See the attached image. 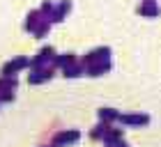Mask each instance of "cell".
<instances>
[{
	"label": "cell",
	"instance_id": "obj_7",
	"mask_svg": "<svg viewBox=\"0 0 161 147\" xmlns=\"http://www.w3.org/2000/svg\"><path fill=\"white\" fill-rule=\"evenodd\" d=\"M118 115H120V113H115L113 108H104V110H99V120H101V122H106V124H108V122H118Z\"/></svg>",
	"mask_w": 161,
	"mask_h": 147
},
{
	"label": "cell",
	"instance_id": "obj_5",
	"mask_svg": "<svg viewBox=\"0 0 161 147\" xmlns=\"http://www.w3.org/2000/svg\"><path fill=\"white\" fill-rule=\"evenodd\" d=\"M78 138H80L78 131H60V133L53 138V143L55 145H71V143H76Z\"/></svg>",
	"mask_w": 161,
	"mask_h": 147
},
{
	"label": "cell",
	"instance_id": "obj_3",
	"mask_svg": "<svg viewBox=\"0 0 161 147\" xmlns=\"http://www.w3.org/2000/svg\"><path fill=\"white\" fill-rule=\"evenodd\" d=\"M118 122L124 124V127H145V124H150V115H118Z\"/></svg>",
	"mask_w": 161,
	"mask_h": 147
},
{
	"label": "cell",
	"instance_id": "obj_1",
	"mask_svg": "<svg viewBox=\"0 0 161 147\" xmlns=\"http://www.w3.org/2000/svg\"><path fill=\"white\" fill-rule=\"evenodd\" d=\"M80 64L87 76H101L104 71L111 69V48H94L80 60Z\"/></svg>",
	"mask_w": 161,
	"mask_h": 147
},
{
	"label": "cell",
	"instance_id": "obj_6",
	"mask_svg": "<svg viewBox=\"0 0 161 147\" xmlns=\"http://www.w3.org/2000/svg\"><path fill=\"white\" fill-rule=\"evenodd\" d=\"M138 12H141L143 16H157V14H159V7L154 5V0H143V5L138 7Z\"/></svg>",
	"mask_w": 161,
	"mask_h": 147
},
{
	"label": "cell",
	"instance_id": "obj_2",
	"mask_svg": "<svg viewBox=\"0 0 161 147\" xmlns=\"http://www.w3.org/2000/svg\"><path fill=\"white\" fill-rule=\"evenodd\" d=\"M25 67H30V60L28 57H16V60H12V62H7L5 67H3V76L7 78H14L21 69H25Z\"/></svg>",
	"mask_w": 161,
	"mask_h": 147
},
{
	"label": "cell",
	"instance_id": "obj_4",
	"mask_svg": "<svg viewBox=\"0 0 161 147\" xmlns=\"http://www.w3.org/2000/svg\"><path fill=\"white\" fill-rule=\"evenodd\" d=\"M48 78H53V69L51 67H37V69H32L30 71V83H44V80H48Z\"/></svg>",
	"mask_w": 161,
	"mask_h": 147
}]
</instances>
